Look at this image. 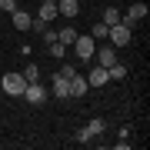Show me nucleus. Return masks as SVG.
<instances>
[{"mask_svg": "<svg viewBox=\"0 0 150 150\" xmlns=\"http://www.w3.org/2000/svg\"><path fill=\"white\" fill-rule=\"evenodd\" d=\"M107 77H110V80H123V77H127V67L113 64V67H107Z\"/></svg>", "mask_w": 150, "mask_h": 150, "instance_id": "nucleus-17", "label": "nucleus"}, {"mask_svg": "<svg viewBox=\"0 0 150 150\" xmlns=\"http://www.w3.org/2000/svg\"><path fill=\"white\" fill-rule=\"evenodd\" d=\"M90 37H93V40L107 37V23H93V27H90Z\"/></svg>", "mask_w": 150, "mask_h": 150, "instance_id": "nucleus-18", "label": "nucleus"}, {"mask_svg": "<svg viewBox=\"0 0 150 150\" xmlns=\"http://www.w3.org/2000/svg\"><path fill=\"white\" fill-rule=\"evenodd\" d=\"M70 47H74L77 60H87V64H90V60H93V50H97V40L90 37V33H77V40L70 43Z\"/></svg>", "mask_w": 150, "mask_h": 150, "instance_id": "nucleus-1", "label": "nucleus"}, {"mask_svg": "<svg viewBox=\"0 0 150 150\" xmlns=\"http://www.w3.org/2000/svg\"><path fill=\"white\" fill-rule=\"evenodd\" d=\"M23 80H27V83H37L40 80V67L37 64H27V67H23Z\"/></svg>", "mask_w": 150, "mask_h": 150, "instance_id": "nucleus-15", "label": "nucleus"}, {"mask_svg": "<svg viewBox=\"0 0 150 150\" xmlns=\"http://www.w3.org/2000/svg\"><path fill=\"white\" fill-rule=\"evenodd\" d=\"M64 50H67V47H64L60 40H54V43H50V57H57V60H60V57H64Z\"/></svg>", "mask_w": 150, "mask_h": 150, "instance_id": "nucleus-19", "label": "nucleus"}, {"mask_svg": "<svg viewBox=\"0 0 150 150\" xmlns=\"http://www.w3.org/2000/svg\"><path fill=\"white\" fill-rule=\"evenodd\" d=\"M87 90H90L87 77H80V74H74V77H70V97H83Z\"/></svg>", "mask_w": 150, "mask_h": 150, "instance_id": "nucleus-8", "label": "nucleus"}, {"mask_svg": "<svg viewBox=\"0 0 150 150\" xmlns=\"http://www.w3.org/2000/svg\"><path fill=\"white\" fill-rule=\"evenodd\" d=\"M57 13L77 17V13H80V0H57Z\"/></svg>", "mask_w": 150, "mask_h": 150, "instance_id": "nucleus-9", "label": "nucleus"}, {"mask_svg": "<svg viewBox=\"0 0 150 150\" xmlns=\"http://www.w3.org/2000/svg\"><path fill=\"white\" fill-rule=\"evenodd\" d=\"M57 40L64 43V47H70V43L77 40V30H74V27H64V30H57Z\"/></svg>", "mask_w": 150, "mask_h": 150, "instance_id": "nucleus-14", "label": "nucleus"}, {"mask_svg": "<svg viewBox=\"0 0 150 150\" xmlns=\"http://www.w3.org/2000/svg\"><path fill=\"white\" fill-rule=\"evenodd\" d=\"M30 20H33L30 13H23V10H13V27H17V30H30Z\"/></svg>", "mask_w": 150, "mask_h": 150, "instance_id": "nucleus-11", "label": "nucleus"}, {"mask_svg": "<svg viewBox=\"0 0 150 150\" xmlns=\"http://www.w3.org/2000/svg\"><path fill=\"white\" fill-rule=\"evenodd\" d=\"M107 80H110V77H107V67H100V64H97L90 70V77H87V83H93V87H103Z\"/></svg>", "mask_w": 150, "mask_h": 150, "instance_id": "nucleus-10", "label": "nucleus"}, {"mask_svg": "<svg viewBox=\"0 0 150 150\" xmlns=\"http://www.w3.org/2000/svg\"><path fill=\"white\" fill-rule=\"evenodd\" d=\"M43 40H47V43H54V40H57V30H50V27H47V30H43Z\"/></svg>", "mask_w": 150, "mask_h": 150, "instance_id": "nucleus-22", "label": "nucleus"}, {"mask_svg": "<svg viewBox=\"0 0 150 150\" xmlns=\"http://www.w3.org/2000/svg\"><path fill=\"white\" fill-rule=\"evenodd\" d=\"M0 10H7V13H13V10H17V0H0Z\"/></svg>", "mask_w": 150, "mask_h": 150, "instance_id": "nucleus-21", "label": "nucleus"}, {"mask_svg": "<svg viewBox=\"0 0 150 150\" xmlns=\"http://www.w3.org/2000/svg\"><path fill=\"white\" fill-rule=\"evenodd\" d=\"M130 37H134V30L123 27V23H113V27H107V40H110V47H127Z\"/></svg>", "mask_w": 150, "mask_h": 150, "instance_id": "nucleus-3", "label": "nucleus"}, {"mask_svg": "<svg viewBox=\"0 0 150 150\" xmlns=\"http://www.w3.org/2000/svg\"><path fill=\"white\" fill-rule=\"evenodd\" d=\"M144 17H147V4H134L127 13H120V23L134 30V23H137V20H144Z\"/></svg>", "mask_w": 150, "mask_h": 150, "instance_id": "nucleus-4", "label": "nucleus"}, {"mask_svg": "<svg viewBox=\"0 0 150 150\" xmlns=\"http://www.w3.org/2000/svg\"><path fill=\"white\" fill-rule=\"evenodd\" d=\"M77 144H90V130H87V127L77 130Z\"/></svg>", "mask_w": 150, "mask_h": 150, "instance_id": "nucleus-20", "label": "nucleus"}, {"mask_svg": "<svg viewBox=\"0 0 150 150\" xmlns=\"http://www.w3.org/2000/svg\"><path fill=\"white\" fill-rule=\"evenodd\" d=\"M37 17H40V20H54V17H57V4H40V10H37Z\"/></svg>", "mask_w": 150, "mask_h": 150, "instance_id": "nucleus-13", "label": "nucleus"}, {"mask_svg": "<svg viewBox=\"0 0 150 150\" xmlns=\"http://www.w3.org/2000/svg\"><path fill=\"white\" fill-rule=\"evenodd\" d=\"M43 4H57V0H43Z\"/></svg>", "mask_w": 150, "mask_h": 150, "instance_id": "nucleus-23", "label": "nucleus"}, {"mask_svg": "<svg viewBox=\"0 0 150 150\" xmlns=\"http://www.w3.org/2000/svg\"><path fill=\"white\" fill-rule=\"evenodd\" d=\"M0 87H4V93H10V97H23L27 80H23V74H4L0 77Z\"/></svg>", "mask_w": 150, "mask_h": 150, "instance_id": "nucleus-2", "label": "nucleus"}, {"mask_svg": "<svg viewBox=\"0 0 150 150\" xmlns=\"http://www.w3.org/2000/svg\"><path fill=\"white\" fill-rule=\"evenodd\" d=\"M100 23H107V27L120 23V10H117V7H107V10H103V20H100Z\"/></svg>", "mask_w": 150, "mask_h": 150, "instance_id": "nucleus-16", "label": "nucleus"}, {"mask_svg": "<svg viewBox=\"0 0 150 150\" xmlns=\"http://www.w3.org/2000/svg\"><path fill=\"white\" fill-rule=\"evenodd\" d=\"M87 130H90V137H100L103 130H107V120H103V117H93L90 123H87Z\"/></svg>", "mask_w": 150, "mask_h": 150, "instance_id": "nucleus-12", "label": "nucleus"}, {"mask_svg": "<svg viewBox=\"0 0 150 150\" xmlns=\"http://www.w3.org/2000/svg\"><path fill=\"white\" fill-rule=\"evenodd\" d=\"M93 57L100 67H113L117 64V47H100V50H93Z\"/></svg>", "mask_w": 150, "mask_h": 150, "instance_id": "nucleus-7", "label": "nucleus"}, {"mask_svg": "<svg viewBox=\"0 0 150 150\" xmlns=\"http://www.w3.org/2000/svg\"><path fill=\"white\" fill-rule=\"evenodd\" d=\"M23 100H27V103H37V107L47 100V90L40 87V80H37V83H27V90H23Z\"/></svg>", "mask_w": 150, "mask_h": 150, "instance_id": "nucleus-5", "label": "nucleus"}, {"mask_svg": "<svg viewBox=\"0 0 150 150\" xmlns=\"http://www.w3.org/2000/svg\"><path fill=\"white\" fill-rule=\"evenodd\" d=\"M54 97H60V100H67V97H70V77H64L60 70L54 74Z\"/></svg>", "mask_w": 150, "mask_h": 150, "instance_id": "nucleus-6", "label": "nucleus"}]
</instances>
